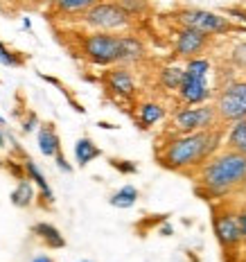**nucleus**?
<instances>
[{
	"instance_id": "obj_8",
	"label": "nucleus",
	"mask_w": 246,
	"mask_h": 262,
	"mask_svg": "<svg viewBox=\"0 0 246 262\" xmlns=\"http://www.w3.org/2000/svg\"><path fill=\"white\" fill-rule=\"evenodd\" d=\"M178 23L190 30H196L201 34L210 36V34H223L231 30V23L226 18H221L219 14L204 12V9H188V12L178 14Z\"/></svg>"
},
{
	"instance_id": "obj_34",
	"label": "nucleus",
	"mask_w": 246,
	"mask_h": 262,
	"mask_svg": "<svg viewBox=\"0 0 246 262\" xmlns=\"http://www.w3.org/2000/svg\"><path fill=\"white\" fill-rule=\"evenodd\" d=\"M39 3H43V5H52L54 0H39Z\"/></svg>"
},
{
	"instance_id": "obj_19",
	"label": "nucleus",
	"mask_w": 246,
	"mask_h": 262,
	"mask_svg": "<svg viewBox=\"0 0 246 262\" xmlns=\"http://www.w3.org/2000/svg\"><path fill=\"white\" fill-rule=\"evenodd\" d=\"M12 204L16 206V208H30L32 204H34V199H36V192H34V183L30 181V179H20L18 185L14 188V192H12Z\"/></svg>"
},
{
	"instance_id": "obj_28",
	"label": "nucleus",
	"mask_w": 246,
	"mask_h": 262,
	"mask_svg": "<svg viewBox=\"0 0 246 262\" xmlns=\"http://www.w3.org/2000/svg\"><path fill=\"white\" fill-rule=\"evenodd\" d=\"M54 161H57V167H59V170H63V172H73V165H70V163L65 161L63 151H57V154H54Z\"/></svg>"
},
{
	"instance_id": "obj_16",
	"label": "nucleus",
	"mask_w": 246,
	"mask_h": 262,
	"mask_svg": "<svg viewBox=\"0 0 246 262\" xmlns=\"http://www.w3.org/2000/svg\"><path fill=\"white\" fill-rule=\"evenodd\" d=\"M163 118H165V108L158 104V102H143V104L138 106V116H136L140 129L154 127V124H158Z\"/></svg>"
},
{
	"instance_id": "obj_38",
	"label": "nucleus",
	"mask_w": 246,
	"mask_h": 262,
	"mask_svg": "<svg viewBox=\"0 0 246 262\" xmlns=\"http://www.w3.org/2000/svg\"><path fill=\"white\" fill-rule=\"evenodd\" d=\"M244 262H246V260H244Z\"/></svg>"
},
{
	"instance_id": "obj_22",
	"label": "nucleus",
	"mask_w": 246,
	"mask_h": 262,
	"mask_svg": "<svg viewBox=\"0 0 246 262\" xmlns=\"http://www.w3.org/2000/svg\"><path fill=\"white\" fill-rule=\"evenodd\" d=\"M181 81H183V68H178V66H165L161 70V84L167 91H178Z\"/></svg>"
},
{
	"instance_id": "obj_1",
	"label": "nucleus",
	"mask_w": 246,
	"mask_h": 262,
	"mask_svg": "<svg viewBox=\"0 0 246 262\" xmlns=\"http://www.w3.org/2000/svg\"><path fill=\"white\" fill-rule=\"evenodd\" d=\"M219 145V134L210 129L204 131H192V134H183L174 138L172 143L161 154V163L167 170H188L199 163H204L208 156L215 151Z\"/></svg>"
},
{
	"instance_id": "obj_25",
	"label": "nucleus",
	"mask_w": 246,
	"mask_h": 262,
	"mask_svg": "<svg viewBox=\"0 0 246 262\" xmlns=\"http://www.w3.org/2000/svg\"><path fill=\"white\" fill-rule=\"evenodd\" d=\"M111 167H116L118 172H122V174H136L138 172V165L136 163H131V161H122V158H111Z\"/></svg>"
},
{
	"instance_id": "obj_29",
	"label": "nucleus",
	"mask_w": 246,
	"mask_h": 262,
	"mask_svg": "<svg viewBox=\"0 0 246 262\" xmlns=\"http://www.w3.org/2000/svg\"><path fill=\"white\" fill-rule=\"evenodd\" d=\"M36 127H39V118H36L34 113H30V116L25 118V122H23V131L25 134H30V131H34Z\"/></svg>"
},
{
	"instance_id": "obj_31",
	"label": "nucleus",
	"mask_w": 246,
	"mask_h": 262,
	"mask_svg": "<svg viewBox=\"0 0 246 262\" xmlns=\"http://www.w3.org/2000/svg\"><path fill=\"white\" fill-rule=\"evenodd\" d=\"M32 262H54V260L50 258V255H34Z\"/></svg>"
},
{
	"instance_id": "obj_35",
	"label": "nucleus",
	"mask_w": 246,
	"mask_h": 262,
	"mask_svg": "<svg viewBox=\"0 0 246 262\" xmlns=\"http://www.w3.org/2000/svg\"><path fill=\"white\" fill-rule=\"evenodd\" d=\"M0 127H5V118L3 116H0Z\"/></svg>"
},
{
	"instance_id": "obj_6",
	"label": "nucleus",
	"mask_w": 246,
	"mask_h": 262,
	"mask_svg": "<svg viewBox=\"0 0 246 262\" xmlns=\"http://www.w3.org/2000/svg\"><path fill=\"white\" fill-rule=\"evenodd\" d=\"M217 118L221 120H242L246 118V81H231L217 97Z\"/></svg>"
},
{
	"instance_id": "obj_14",
	"label": "nucleus",
	"mask_w": 246,
	"mask_h": 262,
	"mask_svg": "<svg viewBox=\"0 0 246 262\" xmlns=\"http://www.w3.org/2000/svg\"><path fill=\"white\" fill-rule=\"evenodd\" d=\"M23 167H25V177L30 179L32 183L39 188V192H41V199H46V204H54V194H52V188H50V183H48V179H46V174H43L39 170V165H36L32 158H27L25 156V161H23Z\"/></svg>"
},
{
	"instance_id": "obj_21",
	"label": "nucleus",
	"mask_w": 246,
	"mask_h": 262,
	"mask_svg": "<svg viewBox=\"0 0 246 262\" xmlns=\"http://www.w3.org/2000/svg\"><path fill=\"white\" fill-rule=\"evenodd\" d=\"M228 147L233 151L246 154V118L235 120V124L228 131Z\"/></svg>"
},
{
	"instance_id": "obj_23",
	"label": "nucleus",
	"mask_w": 246,
	"mask_h": 262,
	"mask_svg": "<svg viewBox=\"0 0 246 262\" xmlns=\"http://www.w3.org/2000/svg\"><path fill=\"white\" fill-rule=\"evenodd\" d=\"M0 63L7 66V68H20V66L25 63V57L18 52H14V50H9V48L0 41Z\"/></svg>"
},
{
	"instance_id": "obj_27",
	"label": "nucleus",
	"mask_w": 246,
	"mask_h": 262,
	"mask_svg": "<svg viewBox=\"0 0 246 262\" xmlns=\"http://www.w3.org/2000/svg\"><path fill=\"white\" fill-rule=\"evenodd\" d=\"M7 170L14 174L16 179H25V167H23V163H16V161H7Z\"/></svg>"
},
{
	"instance_id": "obj_12",
	"label": "nucleus",
	"mask_w": 246,
	"mask_h": 262,
	"mask_svg": "<svg viewBox=\"0 0 246 262\" xmlns=\"http://www.w3.org/2000/svg\"><path fill=\"white\" fill-rule=\"evenodd\" d=\"M145 59V46L138 36H129V34H120V63L131 66V63H140Z\"/></svg>"
},
{
	"instance_id": "obj_5",
	"label": "nucleus",
	"mask_w": 246,
	"mask_h": 262,
	"mask_svg": "<svg viewBox=\"0 0 246 262\" xmlns=\"http://www.w3.org/2000/svg\"><path fill=\"white\" fill-rule=\"evenodd\" d=\"M84 25L95 32H120L131 25V16L118 3H97L81 16Z\"/></svg>"
},
{
	"instance_id": "obj_9",
	"label": "nucleus",
	"mask_w": 246,
	"mask_h": 262,
	"mask_svg": "<svg viewBox=\"0 0 246 262\" xmlns=\"http://www.w3.org/2000/svg\"><path fill=\"white\" fill-rule=\"evenodd\" d=\"M212 226H215V235L219 239V244L223 249H233L242 242V233H239V224H237V215L233 212H215V220H212Z\"/></svg>"
},
{
	"instance_id": "obj_17",
	"label": "nucleus",
	"mask_w": 246,
	"mask_h": 262,
	"mask_svg": "<svg viewBox=\"0 0 246 262\" xmlns=\"http://www.w3.org/2000/svg\"><path fill=\"white\" fill-rule=\"evenodd\" d=\"M97 3L102 0H54L52 7L59 16H84Z\"/></svg>"
},
{
	"instance_id": "obj_4",
	"label": "nucleus",
	"mask_w": 246,
	"mask_h": 262,
	"mask_svg": "<svg viewBox=\"0 0 246 262\" xmlns=\"http://www.w3.org/2000/svg\"><path fill=\"white\" fill-rule=\"evenodd\" d=\"M81 54L93 66L120 63V34L113 32H91L81 39Z\"/></svg>"
},
{
	"instance_id": "obj_37",
	"label": "nucleus",
	"mask_w": 246,
	"mask_h": 262,
	"mask_svg": "<svg viewBox=\"0 0 246 262\" xmlns=\"http://www.w3.org/2000/svg\"><path fill=\"white\" fill-rule=\"evenodd\" d=\"M0 165H3V163H0Z\"/></svg>"
},
{
	"instance_id": "obj_7",
	"label": "nucleus",
	"mask_w": 246,
	"mask_h": 262,
	"mask_svg": "<svg viewBox=\"0 0 246 262\" xmlns=\"http://www.w3.org/2000/svg\"><path fill=\"white\" fill-rule=\"evenodd\" d=\"M217 122V111L212 106H188L174 113V129L181 134L212 129Z\"/></svg>"
},
{
	"instance_id": "obj_15",
	"label": "nucleus",
	"mask_w": 246,
	"mask_h": 262,
	"mask_svg": "<svg viewBox=\"0 0 246 262\" xmlns=\"http://www.w3.org/2000/svg\"><path fill=\"white\" fill-rule=\"evenodd\" d=\"M32 233H34V235L39 237L48 249H63L65 247V237L61 235V231H59L54 224L39 222V224H34V226H32Z\"/></svg>"
},
{
	"instance_id": "obj_24",
	"label": "nucleus",
	"mask_w": 246,
	"mask_h": 262,
	"mask_svg": "<svg viewBox=\"0 0 246 262\" xmlns=\"http://www.w3.org/2000/svg\"><path fill=\"white\" fill-rule=\"evenodd\" d=\"M118 5H120V7H122L129 16L143 14V9H145V0H118Z\"/></svg>"
},
{
	"instance_id": "obj_26",
	"label": "nucleus",
	"mask_w": 246,
	"mask_h": 262,
	"mask_svg": "<svg viewBox=\"0 0 246 262\" xmlns=\"http://www.w3.org/2000/svg\"><path fill=\"white\" fill-rule=\"evenodd\" d=\"M233 59H235V63H237L239 68L246 70V43H239V46L235 48V50H233Z\"/></svg>"
},
{
	"instance_id": "obj_32",
	"label": "nucleus",
	"mask_w": 246,
	"mask_h": 262,
	"mask_svg": "<svg viewBox=\"0 0 246 262\" xmlns=\"http://www.w3.org/2000/svg\"><path fill=\"white\" fill-rule=\"evenodd\" d=\"M161 233H163V235H169V233H174V231H172V226H163Z\"/></svg>"
},
{
	"instance_id": "obj_30",
	"label": "nucleus",
	"mask_w": 246,
	"mask_h": 262,
	"mask_svg": "<svg viewBox=\"0 0 246 262\" xmlns=\"http://www.w3.org/2000/svg\"><path fill=\"white\" fill-rule=\"evenodd\" d=\"M237 224H239V233H242V237L246 239V210H242L237 215Z\"/></svg>"
},
{
	"instance_id": "obj_20",
	"label": "nucleus",
	"mask_w": 246,
	"mask_h": 262,
	"mask_svg": "<svg viewBox=\"0 0 246 262\" xmlns=\"http://www.w3.org/2000/svg\"><path fill=\"white\" fill-rule=\"evenodd\" d=\"M138 196H140V194H138V188H136V185H122L118 192L111 194L108 204H111L113 208L127 210V208H133L136 201H138Z\"/></svg>"
},
{
	"instance_id": "obj_10",
	"label": "nucleus",
	"mask_w": 246,
	"mask_h": 262,
	"mask_svg": "<svg viewBox=\"0 0 246 262\" xmlns=\"http://www.w3.org/2000/svg\"><path fill=\"white\" fill-rule=\"evenodd\" d=\"M206 46H208L206 34H201V32H196V30H190V27H183L176 34V41H174V54H176V57L192 59L194 54L204 52Z\"/></svg>"
},
{
	"instance_id": "obj_2",
	"label": "nucleus",
	"mask_w": 246,
	"mask_h": 262,
	"mask_svg": "<svg viewBox=\"0 0 246 262\" xmlns=\"http://www.w3.org/2000/svg\"><path fill=\"white\" fill-rule=\"evenodd\" d=\"M246 181V154L223 151L201 170V183L212 194H223Z\"/></svg>"
},
{
	"instance_id": "obj_13",
	"label": "nucleus",
	"mask_w": 246,
	"mask_h": 262,
	"mask_svg": "<svg viewBox=\"0 0 246 262\" xmlns=\"http://www.w3.org/2000/svg\"><path fill=\"white\" fill-rule=\"evenodd\" d=\"M36 143L43 156L54 158L57 151H61V138H59L54 124H39V134H36Z\"/></svg>"
},
{
	"instance_id": "obj_36",
	"label": "nucleus",
	"mask_w": 246,
	"mask_h": 262,
	"mask_svg": "<svg viewBox=\"0 0 246 262\" xmlns=\"http://www.w3.org/2000/svg\"><path fill=\"white\" fill-rule=\"evenodd\" d=\"M77 262H91V260H77Z\"/></svg>"
},
{
	"instance_id": "obj_18",
	"label": "nucleus",
	"mask_w": 246,
	"mask_h": 262,
	"mask_svg": "<svg viewBox=\"0 0 246 262\" xmlns=\"http://www.w3.org/2000/svg\"><path fill=\"white\" fill-rule=\"evenodd\" d=\"M100 156H102V149L93 143L91 138H86V136L75 143V161H77L79 167H86L88 163H93L95 158H100Z\"/></svg>"
},
{
	"instance_id": "obj_11",
	"label": "nucleus",
	"mask_w": 246,
	"mask_h": 262,
	"mask_svg": "<svg viewBox=\"0 0 246 262\" xmlns=\"http://www.w3.org/2000/svg\"><path fill=\"white\" fill-rule=\"evenodd\" d=\"M104 81H106V89L118 97L131 100V97L136 95V79H133V75H131V70L124 68V66L111 68L106 73V77H104Z\"/></svg>"
},
{
	"instance_id": "obj_3",
	"label": "nucleus",
	"mask_w": 246,
	"mask_h": 262,
	"mask_svg": "<svg viewBox=\"0 0 246 262\" xmlns=\"http://www.w3.org/2000/svg\"><path fill=\"white\" fill-rule=\"evenodd\" d=\"M208 75H210V61L206 59H188V66L183 68V81L178 86V95L188 106L201 104L208 100Z\"/></svg>"
},
{
	"instance_id": "obj_33",
	"label": "nucleus",
	"mask_w": 246,
	"mask_h": 262,
	"mask_svg": "<svg viewBox=\"0 0 246 262\" xmlns=\"http://www.w3.org/2000/svg\"><path fill=\"white\" fill-rule=\"evenodd\" d=\"M0 147H5V134H3V127H0Z\"/></svg>"
}]
</instances>
